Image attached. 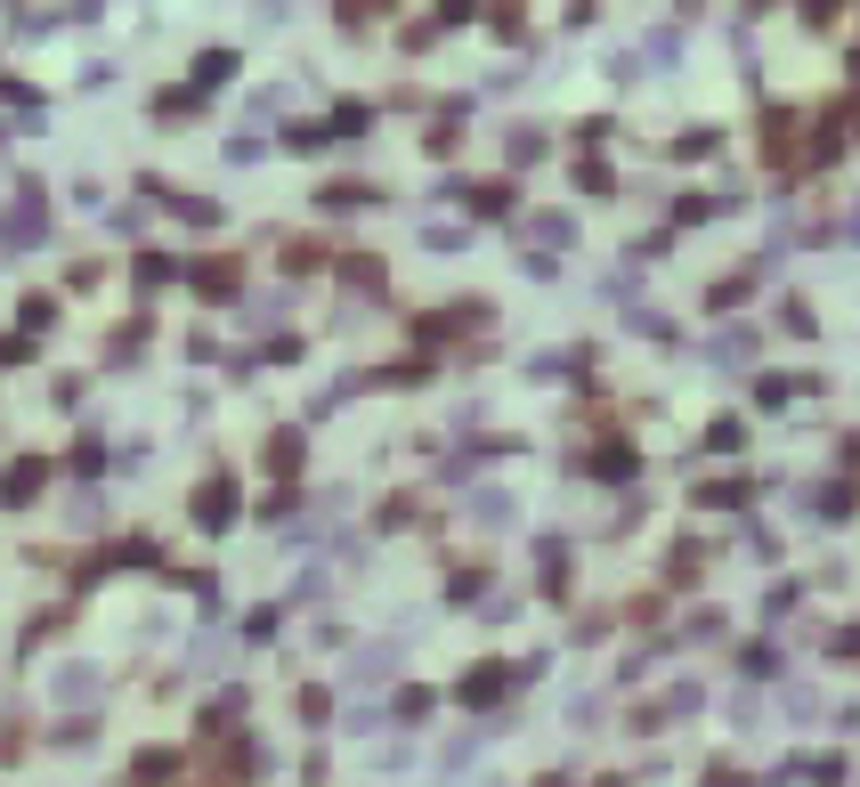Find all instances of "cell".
I'll list each match as a JSON object with an SVG mask.
<instances>
[{"label":"cell","mask_w":860,"mask_h":787,"mask_svg":"<svg viewBox=\"0 0 860 787\" xmlns=\"http://www.w3.org/2000/svg\"><path fill=\"white\" fill-rule=\"evenodd\" d=\"M350 674H358V682H374V674L391 682V650H358V666H350Z\"/></svg>","instance_id":"obj_1"}]
</instances>
